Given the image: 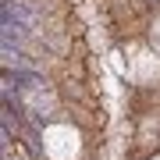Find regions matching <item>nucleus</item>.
Instances as JSON below:
<instances>
[{
  "instance_id": "1",
  "label": "nucleus",
  "mask_w": 160,
  "mask_h": 160,
  "mask_svg": "<svg viewBox=\"0 0 160 160\" xmlns=\"http://www.w3.org/2000/svg\"><path fill=\"white\" fill-rule=\"evenodd\" d=\"M39 14V7L32 0H4L0 18H4V43H22L32 32V22Z\"/></svg>"
}]
</instances>
